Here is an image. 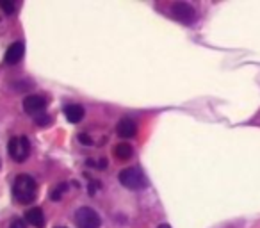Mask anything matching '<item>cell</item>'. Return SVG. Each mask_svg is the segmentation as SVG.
<instances>
[{
  "instance_id": "8",
  "label": "cell",
  "mask_w": 260,
  "mask_h": 228,
  "mask_svg": "<svg viewBox=\"0 0 260 228\" xmlns=\"http://www.w3.org/2000/svg\"><path fill=\"white\" fill-rule=\"evenodd\" d=\"M23 54H25V45H23L22 41H16V43H13L11 47L8 48V52H6V62H8V64H16V62L22 61Z\"/></svg>"
},
{
  "instance_id": "3",
  "label": "cell",
  "mask_w": 260,
  "mask_h": 228,
  "mask_svg": "<svg viewBox=\"0 0 260 228\" xmlns=\"http://www.w3.org/2000/svg\"><path fill=\"white\" fill-rule=\"evenodd\" d=\"M75 224L79 228H100L102 221L94 209H91V207H80L75 212Z\"/></svg>"
},
{
  "instance_id": "17",
  "label": "cell",
  "mask_w": 260,
  "mask_h": 228,
  "mask_svg": "<svg viewBox=\"0 0 260 228\" xmlns=\"http://www.w3.org/2000/svg\"><path fill=\"white\" fill-rule=\"evenodd\" d=\"M159 228H171V226H170V224H160Z\"/></svg>"
},
{
  "instance_id": "14",
  "label": "cell",
  "mask_w": 260,
  "mask_h": 228,
  "mask_svg": "<svg viewBox=\"0 0 260 228\" xmlns=\"http://www.w3.org/2000/svg\"><path fill=\"white\" fill-rule=\"evenodd\" d=\"M34 121H36V125H40V127H45V125L52 123V118L48 116V114H38V116H34Z\"/></svg>"
},
{
  "instance_id": "5",
  "label": "cell",
  "mask_w": 260,
  "mask_h": 228,
  "mask_svg": "<svg viewBox=\"0 0 260 228\" xmlns=\"http://www.w3.org/2000/svg\"><path fill=\"white\" fill-rule=\"evenodd\" d=\"M171 16H173L177 22L185 23V25H191L196 20V11L191 4H185V2H175L171 6Z\"/></svg>"
},
{
  "instance_id": "7",
  "label": "cell",
  "mask_w": 260,
  "mask_h": 228,
  "mask_svg": "<svg viewBox=\"0 0 260 228\" xmlns=\"http://www.w3.org/2000/svg\"><path fill=\"white\" fill-rule=\"evenodd\" d=\"M116 132H118V136L123 139L134 138V136L138 134V125H136L134 120H130V118H123V120L118 121Z\"/></svg>"
},
{
  "instance_id": "18",
  "label": "cell",
  "mask_w": 260,
  "mask_h": 228,
  "mask_svg": "<svg viewBox=\"0 0 260 228\" xmlns=\"http://www.w3.org/2000/svg\"><path fill=\"white\" fill-rule=\"evenodd\" d=\"M55 228H64V226H55Z\"/></svg>"
},
{
  "instance_id": "12",
  "label": "cell",
  "mask_w": 260,
  "mask_h": 228,
  "mask_svg": "<svg viewBox=\"0 0 260 228\" xmlns=\"http://www.w3.org/2000/svg\"><path fill=\"white\" fill-rule=\"evenodd\" d=\"M66 191H68V184H59L57 187L50 192V198L54 200V202H61L62 194H64Z\"/></svg>"
},
{
  "instance_id": "4",
  "label": "cell",
  "mask_w": 260,
  "mask_h": 228,
  "mask_svg": "<svg viewBox=\"0 0 260 228\" xmlns=\"http://www.w3.org/2000/svg\"><path fill=\"white\" fill-rule=\"evenodd\" d=\"M9 155L16 160V162H25V159L29 157V150H30V143L25 136L22 138H11L8 145Z\"/></svg>"
},
{
  "instance_id": "15",
  "label": "cell",
  "mask_w": 260,
  "mask_h": 228,
  "mask_svg": "<svg viewBox=\"0 0 260 228\" xmlns=\"http://www.w3.org/2000/svg\"><path fill=\"white\" fill-rule=\"evenodd\" d=\"M79 141L82 143V145H86V146L93 145V139H91V136H87V134H79Z\"/></svg>"
},
{
  "instance_id": "2",
  "label": "cell",
  "mask_w": 260,
  "mask_h": 228,
  "mask_svg": "<svg viewBox=\"0 0 260 228\" xmlns=\"http://www.w3.org/2000/svg\"><path fill=\"white\" fill-rule=\"evenodd\" d=\"M118 178L121 185H125L130 191H141V189L148 187V178L145 177V173L139 168H125Z\"/></svg>"
},
{
  "instance_id": "1",
  "label": "cell",
  "mask_w": 260,
  "mask_h": 228,
  "mask_svg": "<svg viewBox=\"0 0 260 228\" xmlns=\"http://www.w3.org/2000/svg\"><path fill=\"white\" fill-rule=\"evenodd\" d=\"M38 196V184L30 175H18L13 184V198L22 205H29Z\"/></svg>"
},
{
  "instance_id": "9",
  "label": "cell",
  "mask_w": 260,
  "mask_h": 228,
  "mask_svg": "<svg viewBox=\"0 0 260 228\" xmlns=\"http://www.w3.org/2000/svg\"><path fill=\"white\" fill-rule=\"evenodd\" d=\"M84 107L82 105H77V104H72V105H66L64 107V116L70 123H79V121L84 120Z\"/></svg>"
},
{
  "instance_id": "11",
  "label": "cell",
  "mask_w": 260,
  "mask_h": 228,
  "mask_svg": "<svg viewBox=\"0 0 260 228\" xmlns=\"http://www.w3.org/2000/svg\"><path fill=\"white\" fill-rule=\"evenodd\" d=\"M114 155L118 157V159H121V160H126V159H130V157L134 155V148H132L128 143H119V145L114 148Z\"/></svg>"
},
{
  "instance_id": "10",
  "label": "cell",
  "mask_w": 260,
  "mask_h": 228,
  "mask_svg": "<svg viewBox=\"0 0 260 228\" xmlns=\"http://www.w3.org/2000/svg\"><path fill=\"white\" fill-rule=\"evenodd\" d=\"M25 221L29 224H32V226L41 228L45 224V214H43V210H41L40 207H32V209H29L25 212Z\"/></svg>"
},
{
  "instance_id": "6",
  "label": "cell",
  "mask_w": 260,
  "mask_h": 228,
  "mask_svg": "<svg viewBox=\"0 0 260 228\" xmlns=\"http://www.w3.org/2000/svg\"><path fill=\"white\" fill-rule=\"evenodd\" d=\"M47 104L48 102L45 96H40V94H29V96H25V100H23V111H25L27 114L38 116V114H41V112L45 111Z\"/></svg>"
},
{
  "instance_id": "13",
  "label": "cell",
  "mask_w": 260,
  "mask_h": 228,
  "mask_svg": "<svg viewBox=\"0 0 260 228\" xmlns=\"http://www.w3.org/2000/svg\"><path fill=\"white\" fill-rule=\"evenodd\" d=\"M0 9L6 11V15H13L15 13V4L11 0H0Z\"/></svg>"
},
{
  "instance_id": "16",
  "label": "cell",
  "mask_w": 260,
  "mask_h": 228,
  "mask_svg": "<svg viewBox=\"0 0 260 228\" xmlns=\"http://www.w3.org/2000/svg\"><path fill=\"white\" fill-rule=\"evenodd\" d=\"M9 228H27V223L23 219H13Z\"/></svg>"
}]
</instances>
